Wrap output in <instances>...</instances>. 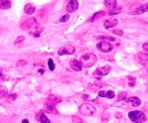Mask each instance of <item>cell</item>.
<instances>
[{"label":"cell","mask_w":148,"mask_h":123,"mask_svg":"<svg viewBox=\"0 0 148 123\" xmlns=\"http://www.w3.org/2000/svg\"><path fill=\"white\" fill-rule=\"evenodd\" d=\"M125 97H126V93L125 92H120L118 94V100H123L125 99Z\"/></svg>","instance_id":"23"},{"label":"cell","mask_w":148,"mask_h":123,"mask_svg":"<svg viewBox=\"0 0 148 123\" xmlns=\"http://www.w3.org/2000/svg\"><path fill=\"white\" fill-rule=\"evenodd\" d=\"M5 92H6V88L4 86H1V97L5 95Z\"/></svg>","instance_id":"26"},{"label":"cell","mask_w":148,"mask_h":123,"mask_svg":"<svg viewBox=\"0 0 148 123\" xmlns=\"http://www.w3.org/2000/svg\"><path fill=\"white\" fill-rule=\"evenodd\" d=\"M22 41H24V37H19V38H17V39H16V41H15V44H18V43H21Z\"/></svg>","instance_id":"25"},{"label":"cell","mask_w":148,"mask_h":123,"mask_svg":"<svg viewBox=\"0 0 148 123\" xmlns=\"http://www.w3.org/2000/svg\"><path fill=\"white\" fill-rule=\"evenodd\" d=\"M70 66L71 68H72L74 70H77V72H81L82 69H83V66H82V64L79 63V61L77 60H73L70 62Z\"/></svg>","instance_id":"9"},{"label":"cell","mask_w":148,"mask_h":123,"mask_svg":"<svg viewBox=\"0 0 148 123\" xmlns=\"http://www.w3.org/2000/svg\"><path fill=\"white\" fill-rule=\"evenodd\" d=\"M75 52H76L75 47L71 44H67V45H65V46L61 47L60 49H59L58 54L60 55V56H64V55H73Z\"/></svg>","instance_id":"5"},{"label":"cell","mask_w":148,"mask_h":123,"mask_svg":"<svg viewBox=\"0 0 148 123\" xmlns=\"http://www.w3.org/2000/svg\"><path fill=\"white\" fill-rule=\"evenodd\" d=\"M117 23L118 22L116 19H108L103 22V25H104V28L106 29H109L113 26H116Z\"/></svg>","instance_id":"10"},{"label":"cell","mask_w":148,"mask_h":123,"mask_svg":"<svg viewBox=\"0 0 148 123\" xmlns=\"http://www.w3.org/2000/svg\"><path fill=\"white\" fill-rule=\"evenodd\" d=\"M1 3H0V7L1 9H8L11 7V1L9 0H1Z\"/></svg>","instance_id":"16"},{"label":"cell","mask_w":148,"mask_h":123,"mask_svg":"<svg viewBox=\"0 0 148 123\" xmlns=\"http://www.w3.org/2000/svg\"><path fill=\"white\" fill-rule=\"evenodd\" d=\"M24 11H25V13H26V14L31 15V14H33V13L35 12V7H34L32 4H27V5L25 6V8H24Z\"/></svg>","instance_id":"15"},{"label":"cell","mask_w":148,"mask_h":123,"mask_svg":"<svg viewBox=\"0 0 148 123\" xmlns=\"http://www.w3.org/2000/svg\"><path fill=\"white\" fill-rule=\"evenodd\" d=\"M36 118H37V119L39 120L40 122H42V123H50V122H51L47 118V116L45 115V113L43 112V111H40V112L38 113V115H37V117H36Z\"/></svg>","instance_id":"12"},{"label":"cell","mask_w":148,"mask_h":123,"mask_svg":"<svg viewBox=\"0 0 148 123\" xmlns=\"http://www.w3.org/2000/svg\"><path fill=\"white\" fill-rule=\"evenodd\" d=\"M69 18H70L69 14H66V15H64L63 17L60 19V22H67L68 20H69Z\"/></svg>","instance_id":"22"},{"label":"cell","mask_w":148,"mask_h":123,"mask_svg":"<svg viewBox=\"0 0 148 123\" xmlns=\"http://www.w3.org/2000/svg\"><path fill=\"white\" fill-rule=\"evenodd\" d=\"M48 67H49L50 70H55V65H54V62L52 59H50L49 61H48Z\"/></svg>","instance_id":"20"},{"label":"cell","mask_w":148,"mask_h":123,"mask_svg":"<svg viewBox=\"0 0 148 123\" xmlns=\"http://www.w3.org/2000/svg\"><path fill=\"white\" fill-rule=\"evenodd\" d=\"M88 95H84V99H86H86H88Z\"/></svg>","instance_id":"33"},{"label":"cell","mask_w":148,"mask_h":123,"mask_svg":"<svg viewBox=\"0 0 148 123\" xmlns=\"http://www.w3.org/2000/svg\"><path fill=\"white\" fill-rule=\"evenodd\" d=\"M97 58L92 53H86L81 56L79 58V63L82 64V66L85 68H90L97 63Z\"/></svg>","instance_id":"1"},{"label":"cell","mask_w":148,"mask_h":123,"mask_svg":"<svg viewBox=\"0 0 148 123\" xmlns=\"http://www.w3.org/2000/svg\"><path fill=\"white\" fill-rule=\"evenodd\" d=\"M116 2L117 1H115V0H106V1H104V4H106V6L108 9H113V8L116 7V4H117Z\"/></svg>","instance_id":"14"},{"label":"cell","mask_w":148,"mask_h":123,"mask_svg":"<svg viewBox=\"0 0 148 123\" xmlns=\"http://www.w3.org/2000/svg\"><path fill=\"white\" fill-rule=\"evenodd\" d=\"M142 48H143V50H144L145 52H147V53H148V43H145V44H143Z\"/></svg>","instance_id":"28"},{"label":"cell","mask_w":148,"mask_h":123,"mask_svg":"<svg viewBox=\"0 0 148 123\" xmlns=\"http://www.w3.org/2000/svg\"><path fill=\"white\" fill-rule=\"evenodd\" d=\"M38 72H39L40 74H43L45 72V70H44V69H40L39 70H38Z\"/></svg>","instance_id":"31"},{"label":"cell","mask_w":148,"mask_h":123,"mask_svg":"<svg viewBox=\"0 0 148 123\" xmlns=\"http://www.w3.org/2000/svg\"><path fill=\"white\" fill-rule=\"evenodd\" d=\"M99 95L101 97H106V92H99Z\"/></svg>","instance_id":"29"},{"label":"cell","mask_w":148,"mask_h":123,"mask_svg":"<svg viewBox=\"0 0 148 123\" xmlns=\"http://www.w3.org/2000/svg\"><path fill=\"white\" fill-rule=\"evenodd\" d=\"M128 117L134 123H142L144 121H146V116L142 111L139 110H135V111H131L128 113Z\"/></svg>","instance_id":"2"},{"label":"cell","mask_w":148,"mask_h":123,"mask_svg":"<svg viewBox=\"0 0 148 123\" xmlns=\"http://www.w3.org/2000/svg\"><path fill=\"white\" fill-rule=\"evenodd\" d=\"M35 23H36V20L34 19V18L27 20L26 23H25V25H27V26H26V28H24V30H27V29H29V28H31V27H33Z\"/></svg>","instance_id":"17"},{"label":"cell","mask_w":148,"mask_h":123,"mask_svg":"<svg viewBox=\"0 0 148 123\" xmlns=\"http://www.w3.org/2000/svg\"><path fill=\"white\" fill-rule=\"evenodd\" d=\"M145 11H148V3L144 4V5H141L139 7L137 8V10L136 11H132V14H142V13H144Z\"/></svg>","instance_id":"13"},{"label":"cell","mask_w":148,"mask_h":123,"mask_svg":"<svg viewBox=\"0 0 148 123\" xmlns=\"http://www.w3.org/2000/svg\"><path fill=\"white\" fill-rule=\"evenodd\" d=\"M97 39H99V40H101V39H103V40H108V41H115V39L113 38V37H108V36H106V37H104V36H101V37H99Z\"/></svg>","instance_id":"21"},{"label":"cell","mask_w":148,"mask_h":123,"mask_svg":"<svg viewBox=\"0 0 148 123\" xmlns=\"http://www.w3.org/2000/svg\"><path fill=\"white\" fill-rule=\"evenodd\" d=\"M106 15V13L104 12H99V13H95V14L92 16V21H95V19H99V17H101V16H104Z\"/></svg>","instance_id":"18"},{"label":"cell","mask_w":148,"mask_h":123,"mask_svg":"<svg viewBox=\"0 0 148 123\" xmlns=\"http://www.w3.org/2000/svg\"><path fill=\"white\" fill-rule=\"evenodd\" d=\"M110 69H111L110 66H104L102 68H99V69H97L94 72V77L95 79H101V77L106 76L110 72Z\"/></svg>","instance_id":"4"},{"label":"cell","mask_w":148,"mask_h":123,"mask_svg":"<svg viewBox=\"0 0 148 123\" xmlns=\"http://www.w3.org/2000/svg\"><path fill=\"white\" fill-rule=\"evenodd\" d=\"M114 96H115V94H114V92H113L112 90H109V92H106V98H108V99H112Z\"/></svg>","instance_id":"19"},{"label":"cell","mask_w":148,"mask_h":123,"mask_svg":"<svg viewBox=\"0 0 148 123\" xmlns=\"http://www.w3.org/2000/svg\"><path fill=\"white\" fill-rule=\"evenodd\" d=\"M97 48L101 52H104V53H108V52L111 51L112 50V45H110L108 42H104V41H101L99 44L97 45Z\"/></svg>","instance_id":"6"},{"label":"cell","mask_w":148,"mask_h":123,"mask_svg":"<svg viewBox=\"0 0 148 123\" xmlns=\"http://www.w3.org/2000/svg\"><path fill=\"white\" fill-rule=\"evenodd\" d=\"M79 8V2L77 0H71V1L68 2V5H67V11L69 13L75 12L77 9Z\"/></svg>","instance_id":"7"},{"label":"cell","mask_w":148,"mask_h":123,"mask_svg":"<svg viewBox=\"0 0 148 123\" xmlns=\"http://www.w3.org/2000/svg\"><path fill=\"white\" fill-rule=\"evenodd\" d=\"M113 33L116 34V35H119V36H121L122 34H123L121 30H113Z\"/></svg>","instance_id":"27"},{"label":"cell","mask_w":148,"mask_h":123,"mask_svg":"<svg viewBox=\"0 0 148 123\" xmlns=\"http://www.w3.org/2000/svg\"><path fill=\"white\" fill-rule=\"evenodd\" d=\"M127 101H129L131 104H132L133 107H137L141 104V100L138 98V97H135V96H132V97H128L127 98Z\"/></svg>","instance_id":"11"},{"label":"cell","mask_w":148,"mask_h":123,"mask_svg":"<svg viewBox=\"0 0 148 123\" xmlns=\"http://www.w3.org/2000/svg\"><path fill=\"white\" fill-rule=\"evenodd\" d=\"M120 11H121V8H119V9H116L115 11H109V15H112V14H117V13H119Z\"/></svg>","instance_id":"24"},{"label":"cell","mask_w":148,"mask_h":123,"mask_svg":"<svg viewBox=\"0 0 148 123\" xmlns=\"http://www.w3.org/2000/svg\"><path fill=\"white\" fill-rule=\"evenodd\" d=\"M136 60L141 65H148V55L143 53H138L136 55Z\"/></svg>","instance_id":"8"},{"label":"cell","mask_w":148,"mask_h":123,"mask_svg":"<svg viewBox=\"0 0 148 123\" xmlns=\"http://www.w3.org/2000/svg\"><path fill=\"white\" fill-rule=\"evenodd\" d=\"M26 61H20L17 63V66H23V65H26Z\"/></svg>","instance_id":"30"},{"label":"cell","mask_w":148,"mask_h":123,"mask_svg":"<svg viewBox=\"0 0 148 123\" xmlns=\"http://www.w3.org/2000/svg\"><path fill=\"white\" fill-rule=\"evenodd\" d=\"M95 111H97V109H95V107L92 104L85 103L79 106V112L84 115H94Z\"/></svg>","instance_id":"3"},{"label":"cell","mask_w":148,"mask_h":123,"mask_svg":"<svg viewBox=\"0 0 148 123\" xmlns=\"http://www.w3.org/2000/svg\"><path fill=\"white\" fill-rule=\"evenodd\" d=\"M22 123H29V121L27 119H24L23 121H22Z\"/></svg>","instance_id":"32"}]
</instances>
